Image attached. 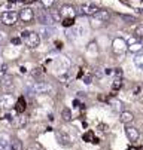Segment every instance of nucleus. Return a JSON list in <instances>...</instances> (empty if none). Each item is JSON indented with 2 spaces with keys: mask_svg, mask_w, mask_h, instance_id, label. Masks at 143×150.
Masks as SVG:
<instances>
[{
  "mask_svg": "<svg viewBox=\"0 0 143 150\" xmlns=\"http://www.w3.org/2000/svg\"><path fill=\"white\" fill-rule=\"evenodd\" d=\"M30 91H31L33 94H51V92L54 91V88L51 86L48 82L40 80V82H36L34 85H31Z\"/></svg>",
  "mask_w": 143,
  "mask_h": 150,
  "instance_id": "1",
  "label": "nucleus"
},
{
  "mask_svg": "<svg viewBox=\"0 0 143 150\" xmlns=\"http://www.w3.org/2000/svg\"><path fill=\"white\" fill-rule=\"evenodd\" d=\"M112 51L118 55H122L124 52L128 51V43H127V40L125 39H122V37H115L113 42H112Z\"/></svg>",
  "mask_w": 143,
  "mask_h": 150,
  "instance_id": "2",
  "label": "nucleus"
},
{
  "mask_svg": "<svg viewBox=\"0 0 143 150\" xmlns=\"http://www.w3.org/2000/svg\"><path fill=\"white\" fill-rule=\"evenodd\" d=\"M98 11H100V9H98L95 5H92V3H85V5H80V6H79L78 13L82 15V16H94Z\"/></svg>",
  "mask_w": 143,
  "mask_h": 150,
  "instance_id": "3",
  "label": "nucleus"
},
{
  "mask_svg": "<svg viewBox=\"0 0 143 150\" xmlns=\"http://www.w3.org/2000/svg\"><path fill=\"white\" fill-rule=\"evenodd\" d=\"M55 135H57V140H58V143H60L61 146H64V147H70V146L73 144V138H72V137H70V134H67L66 131L58 129V131H55Z\"/></svg>",
  "mask_w": 143,
  "mask_h": 150,
  "instance_id": "4",
  "label": "nucleus"
},
{
  "mask_svg": "<svg viewBox=\"0 0 143 150\" xmlns=\"http://www.w3.org/2000/svg\"><path fill=\"white\" fill-rule=\"evenodd\" d=\"M0 19H2V23L5 25H14L16 23V19H18V13L14 12V11H6V12L2 13Z\"/></svg>",
  "mask_w": 143,
  "mask_h": 150,
  "instance_id": "5",
  "label": "nucleus"
},
{
  "mask_svg": "<svg viewBox=\"0 0 143 150\" xmlns=\"http://www.w3.org/2000/svg\"><path fill=\"white\" fill-rule=\"evenodd\" d=\"M15 98H14V95L12 94H9V92H5V94H2L0 95V107L2 109H11L12 105H15Z\"/></svg>",
  "mask_w": 143,
  "mask_h": 150,
  "instance_id": "6",
  "label": "nucleus"
},
{
  "mask_svg": "<svg viewBox=\"0 0 143 150\" xmlns=\"http://www.w3.org/2000/svg\"><path fill=\"white\" fill-rule=\"evenodd\" d=\"M124 131H125V135H127V138H128L131 143H136V141L139 140V137H140V132H139V129H137L136 126H133V125H125Z\"/></svg>",
  "mask_w": 143,
  "mask_h": 150,
  "instance_id": "7",
  "label": "nucleus"
},
{
  "mask_svg": "<svg viewBox=\"0 0 143 150\" xmlns=\"http://www.w3.org/2000/svg\"><path fill=\"white\" fill-rule=\"evenodd\" d=\"M26 43H27V46H28V48H31V49L37 48V46L40 45V36H39V33L30 31L28 37L26 39Z\"/></svg>",
  "mask_w": 143,
  "mask_h": 150,
  "instance_id": "8",
  "label": "nucleus"
},
{
  "mask_svg": "<svg viewBox=\"0 0 143 150\" xmlns=\"http://www.w3.org/2000/svg\"><path fill=\"white\" fill-rule=\"evenodd\" d=\"M36 19H37V23H39L40 25H51V24H52V18H51V15H48V13H46L45 11H42V9L37 12Z\"/></svg>",
  "mask_w": 143,
  "mask_h": 150,
  "instance_id": "9",
  "label": "nucleus"
},
{
  "mask_svg": "<svg viewBox=\"0 0 143 150\" xmlns=\"http://www.w3.org/2000/svg\"><path fill=\"white\" fill-rule=\"evenodd\" d=\"M78 11H75V8L72 5H64V6H61L60 9V13H61V18H75Z\"/></svg>",
  "mask_w": 143,
  "mask_h": 150,
  "instance_id": "10",
  "label": "nucleus"
},
{
  "mask_svg": "<svg viewBox=\"0 0 143 150\" xmlns=\"http://www.w3.org/2000/svg\"><path fill=\"white\" fill-rule=\"evenodd\" d=\"M18 18L21 21H24V23H30V21L34 18V11L31 8H24L21 12H19Z\"/></svg>",
  "mask_w": 143,
  "mask_h": 150,
  "instance_id": "11",
  "label": "nucleus"
},
{
  "mask_svg": "<svg viewBox=\"0 0 143 150\" xmlns=\"http://www.w3.org/2000/svg\"><path fill=\"white\" fill-rule=\"evenodd\" d=\"M2 88L6 91V92H11L14 88H15V83H14V77L6 74L2 77Z\"/></svg>",
  "mask_w": 143,
  "mask_h": 150,
  "instance_id": "12",
  "label": "nucleus"
},
{
  "mask_svg": "<svg viewBox=\"0 0 143 150\" xmlns=\"http://www.w3.org/2000/svg\"><path fill=\"white\" fill-rule=\"evenodd\" d=\"M54 33H55V28L52 25H40L39 36L42 37V39H51Z\"/></svg>",
  "mask_w": 143,
  "mask_h": 150,
  "instance_id": "13",
  "label": "nucleus"
},
{
  "mask_svg": "<svg viewBox=\"0 0 143 150\" xmlns=\"http://www.w3.org/2000/svg\"><path fill=\"white\" fill-rule=\"evenodd\" d=\"M95 21H98L100 24H103V23H107V21L110 19V13L107 11H98L94 16H92Z\"/></svg>",
  "mask_w": 143,
  "mask_h": 150,
  "instance_id": "14",
  "label": "nucleus"
},
{
  "mask_svg": "<svg viewBox=\"0 0 143 150\" xmlns=\"http://www.w3.org/2000/svg\"><path fill=\"white\" fill-rule=\"evenodd\" d=\"M11 143H12V140L8 134H0V150H9Z\"/></svg>",
  "mask_w": 143,
  "mask_h": 150,
  "instance_id": "15",
  "label": "nucleus"
},
{
  "mask_svg": "<svg viewBox=\"0 0 143 150\" xmlns=\"http://www.w3.org/2000/svg\"><path fill=\"white\" fill-rule=\"evenodd\" d=\"M119 120L124 123V125H130L134 120V115L131 112H128V110H124V112L119 115Z\"/></svg>",
  "mask_w": 143,
  "mask_h": 150,
  "instance_id": "16",
  "label": "nucleus"
},
{
  "mask_svg": "<svg viewBox=\"0 0 143 150\" xmlns=\"http://www.w3.org/2000/svg\"><path fill=\"white\" fill-rule=\"evenodd\" d=\"M26 107H27L26 98H24V97H19V98L16 100V103H15V112H16L18 115H21V113L26 112Z\"/></svg>",
  "mask_w": 143,
  "mask_h": 150,
  "instance_id": "17",
  "label": "nucleus"
},
{
  "mask_svg": "<svg viewBox=\"0 0 143 150\" xmlns=\"http://www.w3.org/2000/svg\"><path fill=\"white\" fill-rule=\"evenodd\" d=\"M30 74H31V77L33 79H36V80H42V77H43V74H45V70L42 69V67H36V69H33L31 71H30Z\"/></svg>",
  "mask_w": 143,
  "mask_h": 150,
  "instance_id": "18",
  "label": "nucleus"
},
{
  "mask_svg": "<svg viewBox=\"0 0 143 150\" xmlns=\"http://www.w3.org/2000/svg\"><path fill=\"white\" fill-rule=\"evenodd\" d=\"M27 123H28V117H27L26 115H18V116H16L15 125H16L18 128H24Z\"/></svg>",
  "mask_w": 143,
  "mask_h": 150,
  "instance_id": "19",
  "label": "nucleus"
},
{
  "mask_svg": "<svg viewBox=\"0 0 143 150\" xmlns=\"http://www.w3.org/2000/svg\"><path fill=\"white\" fill-rule=\"evenodd\" d=\"M110 105H112V109L113 110H116V112H124V104H122L121 101H118V100H112L110 101Z\"/></svg>",
  "mask_w": 143,
  "mask_h": 150,
  "instance_id": "20",
  "label": "nucleus"
},
{
  "mask_svg": "<svg viewBox=\"0 0 143 150\" xmlns=\"http://www.w3.org/2000/svg\"><path fill=\"white\" fill-rule=\"evenodd\" d=\"M133 62H134V66H136L139 70H143V55H134Z\"/></svg>",
  "mask_w": 143,
  "mask_h": 150,
  "instance_id": "21",
  "label": "nucleus"
},
{
  "mask_svg": "<svg viewBox=\"0 0 143 150\" xmlns=\"http://www.w3.org/2000/svg\"><path fill=\"white\" fill-rule=\"evenodd\" d=\"M61 117H63L66 122L72 120V110L69 109V107H64V109L61 110Z\"/></svg>",
  "mask_w": 143,
  "mask_h": 150,
  "instance_id": "22",
  "label": "nucleus"
},
{
  "mask_svg": "<svg viewBox=\"0 0 143 150\" xmlns=\"http://www.w3.org/2000/svg\"><path fill=\"white\" fill-rule=\"evenodd\" d=\"M128 51H130V52H133V54H139V52H142V51H143V45L137 42V43H134V45H130V46H128Z\"/></svg>",
  "mask_w": 143,
  "mask_h": 150,
  "instance_id": "23",
  "label": "nucleus"
},
{
  "mask_svg": "<svg viewBox=\"0 0 143 150\" xmlns=\"http://www.w3.org/2000/svg\"><path fill=\"white\" fill-rule=\"evenodd\" d=\"M122 86V77H115L112 83V91H118Z\"/></svg>",
  "mask_w": 143,
  "mask_h": 150,
  "instance_id": "24",
  "label": "nucleus"
},
{
  "mask_svg": "<svg viewBox=\"0 0 143 150\" xmlns=\"http://www.w3.org/2000/svg\"><path fill=\"white\" fill-rule=\"evenodd\" d=\"M134 37L143 40V24H139V25L136 27V30H134Z\"/></svg>",
  "mask_w": 143,
  "mask_h": 150,
  "instance_id": "25",
  "label": "nucleus"
},
{
  "mask_svg": "<svg viewBox=\"0 0 143 150\" xmlns=\"http://www.w3.org/2000/svg\"><path fill=\"white\" fill-rule=\"evenodd\" d=\"M21 149H23L21 141H19V140H12V143H11V149H9V150H21Z\"/></svg>",
  "mask_w": 143,
  "mask_h": 150,
  "instance_id": "26",
  "label": "nucleus"
},
{
  "mask_svg": "<svg viewBox=\"0 0 143 150\" xmlns=\"http://www.w3.org/2000/svg\"><path fill=\"white\" fill-rule=\"evenodd\" d=\"M51 18L54 19V23H58V21H61V19H63V18H61V13H60V11H57V9L51 11Z\"/></svg>",
  "mask_w": 143,
  "mask_h": 150,
  "instance_id": "27",
  "label": "nucleus"
},
{
  "mask_svg": "<svg viewBox=\"0 0 143 150\" xmlns=\"http://www.w3.org/2000/svg\"><path fill=\"white\" fill-rule=\"evenodd\" d=\"M75 23V18H64V19H61V24H63L64 27H72Z\"/></svg>",
  "mask_w": 143,
  "mask_h": 150,
  "instance_id": "28",
  "label": "nucleus"
},
{
  "mask_svg": "<svg viewBox=\"0 0 143 150\" xmlns=\"http://www.w3.org/2000/svg\"><path fill=\"white\" fill-rule=\"evenodd\" d=\"M84 140H85V141H88V140H94V143H97V138H94V134H92V132H87V134L84 135Z\"/></svg>",
  "mask_w": 143,
  "mask_h": 150,
  "instance_id": "29",
  "label": "nucleus"
},
{
  "mask_svg": "<svg viewBox=\"0 0 143 150\" xmlns=\"http://www.w3.org/2000/svg\"><path fill=\"white\" fill-rule=\"evenodd\" d=\"M122 19L127 21V23H134V21H136V18L134 16H130V15H122Z\"/></svg>",
  "mask_w": 143,
  "mask_h": 150,
  "instance_id": "30",
  "label": "nucleus"
},
{
  "mask_svg": "<svg viewBox=\"0 0 143 150\" xmlns=\"http://www.w3.org/2000/svg\"><path fill=\"white\" fill-rule=\"evenodd\" d=\"M88 52H97V45L95 43H91V45H88Z\"/></svg>",
  "mask_w": 143,
  "mask_h": 150,
  "instance_id": "31",
  "label": "nucleus"
},
{
  "mask_svg": "<svg viewBox=\"0 0 143 150\" xmlns=\"http://www.w3.org/2000/svg\"><path fill=\"white\" fill-rule=\"evenodd\" d=\"M84 33H85V28L84 27H79V28L75 30V34H79V36H84Z\"/></svg>",
  "mask_w": 143,
  "mask_h": 150,
  "instance_id": "32",
  "label": "nucleus"
},
{
  "mask_svg": "<svg viewBox=\"0 0 143 150\" xmlns=\"http://www.w3.org/2000/svg\"><path fill=\"white\" fill-rule=\"evenodd\" d=\"M84 83L85 85H91L92 83V76H85L84 77Z\"/></svg>",
  "mask_w": 143,
  "mask_h": 150,
  "instance_id": "33",
  "label": "nucleus"
},
{
  "mask_svg": "<svg viewBox=\"0 0 143 150\" xmlns=\"http://www.w3.org/2000/svg\"><path fill=\"white\" fill-rule=\"evenodd\" d=\"M54 3V0H42V5L43 6H51Z\"/></svg>",
  "mask_w": 143,
  "mask_h": 150,
  "instance_id": "34",
  "label": "nucleus"
},
{
  "mask_svg": "<svg viewBox=\"0 0 143 150\" xmlns=\"http://www.w3.org/2000/svg\"><path fill=\"white\" fill-rule=\"evenodd\" d=\"M6 70H8V66H6V64H3V66H2V70H0V73H2V74L5 76V73H6Z\"/></svg>",
  "mask_w": 143,
  "mask_h": 150,
  "instance_id": "35",
  "label": "nucleus"
},
{
  "mask_svg": "<svg viewBox=\"0 0 143 150\" xmlns=\"http://www.w3.org/2000/svg\"><path fill=\"white\" fill-rule=\"evenodd\" d=\"M12 43L14 45H19L21 43V39H12Z\"/></svg>",
  "mask_w": 143,
  "mask_h": 150,
  "instance_id": "36",
  "label": "nucleus"
},
{
  "mask_svg": "<svg viewBox=\"0 0 143 150\" xmlns=\"http://www.w3.org/2000/svg\"><path fill=\"white\" fill-rule=\"evenodd\" d=\"M28 34H30V31H23V39L26 40V39L28 37Z\"/></svg>",
  "mask_w": 143,
  "mask_h": 150,
  "instance_id": "37",
  "label": "nucleus"
},
{
  "mask_svg": "<svg viewBox=\"0 0 143 150\" xmlns=\"http://www.w3.org/2000/svg\"><path fill=\"white\" fill-rule=\"evenodd\" d=\"M3 40H5V33H3V31H0V43H2Z\"/></svg>",
  "mask_w": 143,
  "mask_h": 150,
  "instance_id": "38",
  "label": "nucleus"
},
{
  "mask_svg": "<svg viewBox=\"0 0 143 150\" xmlns=\"http://www.w3.org/2000/svg\"><path fill=\"white\" fill-rule=\"evenodd\" d=\"M0 58H2V48H0Z\"/></svg>",
  "mask_w": 143,
  "mask_h": 150,
  "instance_id": "39",
  "label": "nucleus"
},
{
  "mask_svg": "<svg viewBox=\"0 0 143 150\" xmlns=\"http://www.w3.org/2000/svg\"><path fill=\"white\" fill-rule=\"evenodd\" d=\"M28 150H37V149H34V147H31V149H28Z\"/></svg>",
  "mask_w": 143,
  "mask_h": 150,
  "instance_id": "40",
  "label": "nucleus"
}]
</instances>
